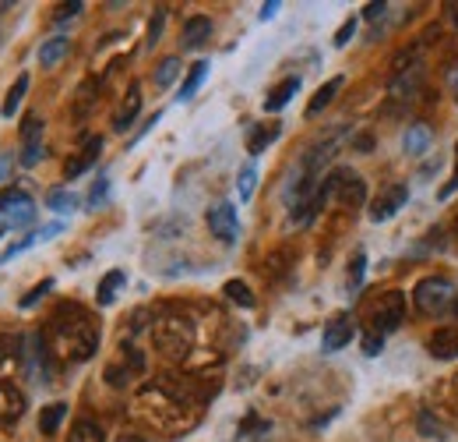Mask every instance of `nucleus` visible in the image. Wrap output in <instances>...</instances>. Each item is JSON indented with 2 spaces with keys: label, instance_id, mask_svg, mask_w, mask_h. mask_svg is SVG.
Segmentation results:
<instances>
[{
  "label": "nucleus",
  "instance_id": "40",
  "mask_svg": "<svg viewBox=\"0 0 458 442\" xmlns=\"http://www.w3.org/2000/svg\"><path fill=\"white\" fill-rule=\"evenodd\" d=\"M279 7H282L279 0H268V4H261V21H268V18H275V14H279Z\"/></svg>",
  "mask_w": 458,
  "mask_h": 442
},
{
  "label": "nucleus",
  "instance_id": "33",
  "mask_svg": "<svg viewBox=\"0 0 458 442\" xmlns=\"http://www.w3.org/2000/svg\"><path fill=\"white\" fill-rule=\"evenodd\" d=\"M163 25H166V7H159L156 14H152V21H149V46H156L159 39H163Z\"/></svg>",
  "mask_w": 458,
  "mask_h": 442
},
{
  "label": "nucleus",
  "instance_id": "35",
  "mask_svg": "<svg viewBox=\"0 0 458 442\" xmlns=\"http://www.w3.org/2000/svg\"><path fill=\"white\" fill-rule=\"evenodd\" d=\"M50 291H53V280H42L39 287H32V294H25V298H21V308H32V305H35V301H42Z\"/></svg>",
  "mask_w": 458,
  "mask_h": 442
},
{
  "label": "nucleus",
  "instance_id": "21",
  "mask_svg": "<svg viewBox=\"0 0 458 442\" xmlns=\"http://www.w3.org/2000/svg\"><path fill=\"white\" fill-rule=\"evenodd\" d=\"M209 78V60H198L191 71H187V78H184V85H180V92H177V99L180 103H187V99H195V92L202 89V81Z\"/></svg>",
  "mask_w": 458,
  "mask_h": 442
},
{
  "label": "nucleus",
  "instance_id": "4",
  "mask_svg": "<svg viewBox=\"0 0 458 442\" xmlns=\"http://www.w3.org/2000/svg\"><path fill=\"white\" fill-rule=\"evenodd\" d=\"M32 216H35V202L21 188L0 191V230L25 227V223H32Z\"/></svg>",
  "mask_w": 458,
  "mask_h": 442
},
{
  "label": "nucleus",
  "instance_id": "31",
  "mask_svg": "<svg viewBox=\"0 0 458 442\" xmlns=\"http://www.w3.org/2000/svg\"><path fill=\"white\" fill-rule=\"evenodd\" d=\"M363 273H367V255L360 252V255L353 259V266H349V294H356V291L363 287Z\"/></svg>",
  "mask_w": 458,
  "mask_h": 442
},
{
  "label": "nucleus",
  "instance_id": "25",
  "mask_svg": "<svg viewBox=\"0 0 458 442\" xmlns=\"http://www.w3.org/2000/svg\"><path fill=\"white\" fill-rule=\"evenodd\" d=\"M25 92H28V74H18V81L11 85V92H7V96H4V103H0V113H4L7 120L18 113V106H21Z\"/></svg>",
  "mask_w": 458,
  "mask_h": 442
},
{
  "label": "nucleus",
  "instance_id": "13",
  "mask_svg": "<svg viewBox=\"0 0 458 442\" xmlns=\"http://www.w3.org/2000/svg\"><path fill=\"white\" fill-rule=\"evenodd\" d=\"M420 81H424V64L420 60H416V67L395 71V78H392V99H413V92L420 89Z\"/></svg>",
  "mask_w": 458,
  "mask_h": 442
},
{
  "label": "nucleus",
  "instance_id": "42",
  "mask_svg": "<svg viewBox=\"0 0 458 442\" xmlns=\"http://www.w3.org/2000/svg\"><path fill=\"white\" fill-rule=\"evenodd\" d=\"M448 89H452V96H455V103H458V64L452 67V74H448Z\"/></svg>",
  "mask_w": 458,
  "mask_h": 442
},
{
  "label": "nucleus",
  "instance_id": "19",
  "mask_svg": "<svg viewBox=\"0 0 458 442\" xmlns=\"http://www.w3.org/2000/svg\"><path fill=\"white\" fill-rule=\"evenodd\" d=\"M67 50H71L67 35H50V39L39 46V64H42V67H57V64L67 57Z\"/></svg>",
  "mask_w": 458,
  "mask_h": 442
},
{
  "label": "nucleus",
  "instance_id": "2",
  "mask_svg": "<svg viewBox=\"0 0 458 442\" xmlns=\"http://www.w3.org/2000/svg\"><path fill=\"white\" fill-rule=\"evenodd\" d=\"M413 305L424 312V315H445L452 305H455V287L448 276H424L416 287H413Z\"/></svg>",
  "mask_w": 458,
  "mask_h": 442
},
{
  "label": "nucleus",
  "instance_id": "39",
  "mask_svg": "<svg viewBox=\"0 0 458 442\" xmlns=\"http://www.w3.org/2000/svg\"><path fill=\"white\" fill-rule=\"evenodd\" d=\"M458 191V142H455V170H452V181L441 188V198H452Z\"/></svg>",
  "mask_w": 458,
  "mask_h": 442
},
{
  "label": "nucleus",
  "instance_id": "12",
  "mask_svg": "<svg viewBox=\"0 0 458 442\" xmlns=\"http://www.w3.org/2000/svg\"><path fill=\"white\" fill-rule=\"evenodd\" d=\"M427 351L438 358V361H455L458 358V326H441L431 333L427 340Z\"/></svg>",
  "mask_w": 458,
  "mask_h": 442
},
{
  "label": "nucleus",
  "instance_id": "8",
  "mask_svg": "<svg viewBox=\"0 0 458 442\" xmlns=\"http://www.w3.org/2000/svg\"><path fill=\"white\" fill-rule=\"evenodd\" d=\"M342 135H346V131H332L324 142L310 145V149H307V156H303V167H300V170H303L307 177H317V174H321V170L332 163V156L339 152V142H342Z\"/></svg>",
  "mask_w": 458,
  "mask_h": 442
},
{
  "label": "nucleus",
  "instance_id": "43",
  "mask_svg": "<svg viewBox=\"0 0 458 442\" xmlns=\"http://www.w3.org/2000/svg\"><path fill=\"white\" fill-rule=\"evenodd\" d=\"M120 442H145V439H138V436H124Z\"/></svg>",
  "mask_w": 458,
  "mask_h": 442
},
{
  "label": "nucleus",
  "instance_id": "27",
  "mask_svg": "<svg viewBox=\"0 0 458 442\" xmlns=\"http://www.w3.org/2000/svg\"><path fill=\"white\" fill-rule=\"evenodd\" d=\"M223 291H226L229 301H233V305H240V308H254V305H257V298L250 294V287H247L243 280H229Z\"/></svg>",
  "mask_w": 458,
  "mask_h": 442
},
{
  "label": "nucleus",
  "instance_id": "34",
  "mask_svg": "<svg viewBox=\"0 0 458 442\" xmlns=\"http://www.w3.org/2000/svg\"><path fill=\"white\" fill-rule=\"evenodd\" d=\"M381 347H385V337H381L378 330H367V333H363V354L374 358V354H381Z\"/></svg>",
  "mask_w": 458,
  "mask_h": 442
},
{
  "label": "nucleus",
  "instance_id": "15",
  "mask_svg": "<svg viewBox=\"0 0 458 442\" xmlns=\"http://www.w3.org/2000/svg\"><path fill=\"white\" fill-rule=\"evenodd\" d=\"M138 113H141V89L138 85H131V92H127V99H124V106L117 110V117H113V131H131V124L138 120Z\"/></svg>",
  "mask_w": 458,
  "mask_h": 442
},
{
  "label": "nucleus",
  "instance_id": "11",
  "mask_svg": "<svg viewBox=\"0 0 458 442\" xmlns=\"http://www.w3.org/2000/svg\"><path fill=\"white\" fill-rule=\"evenodd\" d=\"M99 152H103V138H99V135H95V138H85L81 152H78L74 159H67L64 177H67V181H74V177H81L85 170H92V167H95V159H99Z\"/></svg>",
  "mask_w": 458,
  "mask_h": 442
},
{
  "label": "nucleus",
  "instance_id": "1",
  "mask_svg": "<svg viewBox=\"0 0 458 442\" xmlns=\"http://www.w3.org/2000/svg\"><path fill=\"white\" fill-rule=\"evenodd\" d=\"M328 202H342V205H349V209L363 205V202H367V184H363V177L353 174V170H332V174L321 181V188H317V209H324Z\"/></svg>",
  "mask_w": 458,
  "mask_h": 442
},
{
  "label": "nucleus",
  "instance_id": "5",
  "mask_svg": "<svg viewBox=\"0 0 458 442\" xmlns=\"http://www.w3.org/2000/svg\"><path fill=\"white\" fill-rule=\"evenodd\" d=\"M402 322H406V294H402V291H388L385 301L374 308V330H378L381 337H388V333H395Z\"/></svg>",
  "mask_w": 458,
  "mask_h": 442
},
{
  "label": "nucleus",
  "instance_id": "29",
  "mask_svg": "<svg viewBox=\"0 0 458 442\" xmlns=\"http://www.w3.org/2000/svg\"><path fill=\"white\" fill-rule=\"evenodd\" d=\"M254 188H257V170H254V167H243L240 177H236V195H240L243 202H250Z\"/></svg>",
  "mask_w": 458,
  "mask_h": 442
},
{
  "label": "nucleus",
  "instance_id": "46",
  "mask_svg": "<svg viewBox=\"0 0 458 442\" xmlns=\"http://www.w3.org/2000/svg\"><path fill=\"white\" fill-rule=\"evenodd\" d=\"M0 237H4V230H0Z\"/></svg>",
  "mask_w": 458,
  "mask_h": 442
},
{
  "label": "nucleus",
  "instance_id": "22",
  "mask_svg": "<svg viewBox=\"0 0 458 442\" xmlns=\"http://www.w3.org/2000/svg\"><path fill=\"white\" fill-rule=\"evenodd\" d=\"M64 418H67V404H46V407L39 411V432H42V436L60 432Z\"/></svg>",
  "mask_w": 458,
  "mask_h": 442
},
{
  "label": "nucleus",
  "instance_id": "16",
  "mask_svg": "<svg viewBox=\"0 0 458 442\" xmlns=\"http://www.w3.org/2000/svg\"><path fill=\"white\" fill-rule=\"evenodd\" d=\"M431 142H434V135H431V128L427 124H409L406 128V135H402V149H406V156H424L427 149H431Z\"/></svg>",
  "mask_w": 458,
  "mask_h": 442
},
{
  "label": "nucleus",
  "instance_id": "6",
  "mask_svg": "<svg viewBox=\"0 0 458 442\" xmlns=\"http://www.w3.org/2000/svg\"><path fill=\"white\" fill-rule=\"evenodd\" d=\"M42 117L28 113L21 120V167H35L42 159Z\"/></svg>",
  "mask_w": 458,
  "mask_h": 442
},
{
  "label": "nucleus",
  "instance_id": "37",
  "mask_svg": "<svg viewBox=\"0 0 458 442\" xmlns=\"http://www.w3.org/2000/svg\"><path fill=\"white\" fill-rule=\"evenodd\" d=\"M353 32H356V18H346V25H342L339 35H335V46H346V43L353 39Z\"/></svg>",
  "mask_w": 458,
  "mask_h": 442
},
{
  "label": "nucleus",
  "instance_id": "36",
  "mask_svg": "<svg viewBox=\"0 0 458 442\" xmlns=\"http://www.w3.org/2000/svg\"><path fill=\"white\" fill-rule=\"evenodd\" d=\"M81 0H71V4H60V11H57V21H67V18H74V14H81Z\"/></svg>",
  "mask_w": 458,
  "mask_h": 442
},
{
  "label": "nucleus",
  "instance_id": "17",
  "mask_svg": "<svg viewBox=\"0 0 458 442\" xmlns=\"http://www.w3.org/2000/svg\"><path fill=\"white\" fill-rule=\"evenodd\" d=\"M296 92H300V78H296V74H293V78H286V81H279V85L264 96V113H279V110H282Z\"/></svg>",
  "mask_w": 458,
  "mask_h": 442
},
{
  "label": "nucleus",
  "instance_id": "38",
  "mask_svg": "<svg viewBox=\"0 0 458 442\" xmlns=\"http://www.w3.org/2000/svg\"><path fill=\"white\" fill-rule=\"evenodd\" d=\"M385 11H388V4H385V0H374V4L363 7V18H367V21H378Z\"/></svg>",
  "mask_w": 458,
  "mask_h": 442
},
{
  "label": "nucleus",
  "instance_id": "24",
  "mask_svg": "<svg viewBox=\"0 0 458 442\" xmlns=\"http://www.w3.org/2000/svg\"><path fill=\"white\" fill-rule=\"evenodd\" d=\"M279 135H282V128H279L275 120H271V124H261V128H254V131H250V138H247V149L257 156V152H264V149H268V145H271Z\"/></svg>",
  "mask_w": 458,
  "mask_h": 442
},
{
  "label": "nucleus",
  "instance_id": "47",
  "mask_svg": "<svg viewBox=\"0 0 458 442\" xmlns=\"http://www.w3.org/2000/svg\"><path fill=\"white\" fill-rule=\"evenodd\" d=\"M455 386H458V379H455Z\"/></svg>",
  "mask_w": 458,
  "mask_h": 442
},
{
  "label": "nucleus",
  "instance_id": "30",
  "mask_svg": "<svg viewBox=\"0 0 458 442\" xmlns=\"http://www.w3.org/2000/svg\"><path fill=\"white\" fill-rule=\"evenodd\" d=\"M106 198H110V177H99L92 184V191H88V209H103Z\"/></svg>",
  "mask_w": 458,
  "mask_h": 442
},
{
  "label": "nucleus",
  "instance_id": "45",
  "mask_svg": "<svg viewBox=\"0 0 458 442\" xmlns=\"http://www.w3.org/2000/svg\"><path fill=\"white\" fill-rule=\"evenodd\" d=\"M452 11H455V21H458V4H455V7H452Z\"/></svg>",
  "mask_w": 458,
  "mask_h": 442
},
{
  "label": "nucleus",
  "instance_id": "9",
  "mask_svg": "<svg viewBox=\"0 0 458 442\" xmlns=\"http://www.w3.org/2000/svg\"><path fill=\"white\" fill-rule=\"evenodd\" d=\"M406 202H409V188H406V184H392V188H385V191L374 198L370 220H374V223H385V220H392Z\"/></svg>",
  "mask_w": 458,
  "mask_h": 442
},
{
  "label": "nucleus",
  "instance_id": "41",
  "mask_svg": "<svg viewBox=\"0 0 458 442\" xmlns=\"http://www.w3.org/2000/svg\"><path fill=\"white\" fill-rule=\"evenodd\" d=\"M60 230H64V223H50V227H42V230H39V241H53Z\"/></svg>",
  "mask_w": 458,
  "mask_h": 442
},
{
  "label": "nucleus",
  "instance_id": "10",
  "mask_svg": "<svg viewBox=\"0 0 458 442\" xmlns=\"http://www.w3.org/2000/svg\"><path fill=\"white\" fill-rule=\"evenodd\" d=\"M349 340H353V319H349L346 312L332 315V319H328V326H324V333H321V347L332 354V351L349 347Z\"/></svg>",
  "mask_w": 458,
  "mask_h": 442
},
{
  "label": "nucleus",
  "instance_id": "28",
  "mask_svg": "<svg viewBox=\"0 0 458 442\" xmlns=\"http://www.w3.org/2000/svg\"><path fill=\"white\" fill-rule=\"evenodd\" d=\"M177 74H180V57H166V60L156 67V85H159V89H170V85L177 81Z\"/></svg>",
  "mask_w": 458,
  "mask_h": 442
},
{
  "label": "nucleus",
  "instance_id": "18",
  "mask_svg": "<svg viewBox=\"0 0 458 442\" xmlns=\"http://www.w3.org/2000/svg\"><path fill=\"white\" fill-rule=\"evenodd\" d=\"M342 85H346V78H342V74L328 78V81H324V85L314 92V99L307 103V117H317V113H321V110H324V106H328V103L339 96V89H342Z\"/></svg>",
  "mask_w": 458,
  "mask_h": 442
},
{
  "label": "nucleus",
  "instance_id": "44",
  "mask_svg": "<svg viewBox=\"0 0 458 442\" xmlns=\"http://www.w3.org/2000/svg\"><path fill=\"white\" fill-rule=\"evenodd\" d=\"M452 312H455V319H458V298H455V305H452Z\"/></svg>",
  "mask_w": 458,
  "mask_h": 442
},
{
  "label": "nucleus",
  "instance_id": "14",
  "mask_svg": "<svg viewBox=\"0 0 458 442\" xmlns=\"http://www.w3.org/2000/svg\"><path fill=\"white\" fill-rule=\"evenodd\" d=\"M209 35H212V21H209L205 14H195V18L184 21V39H180V46H184V50H202V46L209 43Z\"/></svg>",
  "mask_w": 458,
  "mask_h": 442
},
{
  "label": "nucleus",
  "instance_id": "3",
  "mask_svg": "<svg viewBox=\"0 0 458 442\" xmlns=\"http://www.w3.org/2000/svg\"><path fill=\"white\" fill-rule=\"evenodd\" d=\"M57 330H60V351L71 358V361H85V358H92L95 354V344H99V330L85 319V315H78L71 326H64V322H57Z\"/></svg>",
  "mask_w": 458,
  "mask_h": 442
},
{
  "label": "nucleus",
  "instance_id": "23",
  "mask_svg": "<svg viewBox=\"0 0 458 442\" xmlns=\"http://www.w3.org/2000/svg\"><path fill=\"white\" fill-rule=\"evenodd\" d=\"M67 442H106V432H103V425L99 422H92V418H78L74 422V429H71V436Z\"/></svg>",
  "mask_w": 458,
  "mask_h": 442
},
{
  "label": "nucleus",
  "instance_id": "20",
  "mask_svg": "<svg viewBox=\"0 0 458 442\" xmlns=\"http://www.w3.org/2000/svg\"><path fill=\"white\" fill-rule=\"evenodd\" d=\"M124 280H127V276H124L120 269H110V273H106V276L99 280V294H95V301H99L103 308H110V305L117 301V294H120Z\"/></svg>",
  "mask_w": 458,
  "mask_h": 442
},
{
  "label": "nucleus",
  "instance_id": "32",
  "mask_svg": "<svg viewBox=\"0 0 458 442\" xmlns=\"http://www.w3.org/2000/svg\"><path fill=\"white\" fill-rule=\"evenodd\" d=\"M420 432H424L427 439H445V425H441V422H434V415H431V411H420Z\"/></svg>",
  "mask_w": 458,
  "mask_h": 442
},
{
  "label": "nucleus",
  "instance_id": "7",
  "mask_svg": "<svg viewBox=\"0 0 458 442\" xmlns=\"http://www.w3.org/2000/svg\"><path fill=\"white\" fill-rule=\"evenodd\" d=\"M209 230L223 241V244H236L240 237V220H236V205L233 202H216L209 209Z\"/></svg>",
  "mask_w": 458,
  "mask_h": 442
},
{
  "label": "nucleus",
  "instance_id": "26",
  "mask_svg": "<svg viewBox=\"0 0 458 442\" xmlns=\"http://www.w3.org/2000/svg\"><path fill=\"white\" fill-rule=\"evenodd\" d=\"M46 209H53V213H74L78 209V195L74 191H67V188H53L50 195H46Z\"/></svg>",
  "mask_w": 458,
  "mask_h": 442
}]
</instances>
